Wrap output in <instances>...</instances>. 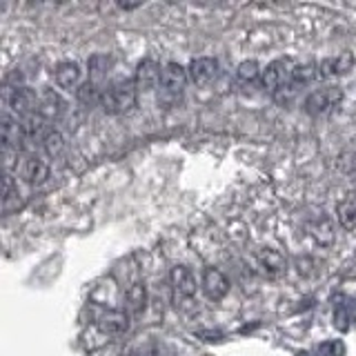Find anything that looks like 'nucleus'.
Instances as JSON below:
<instances>
[{"instance_id": "12", "label": "nucleus", "mask_w": 356, "mask_h": 356, "mask_svg": "<svg viewBox=\"0 0 356 356\" xmlns=\"http://www.w3.org/2000/svg\"><path fill=\"white\" fill-rule=\"evenodd\" d=\"M9 105L14 107V111L16 114H20V116H31V114H36V109H38V96H36V92L33 89H29V87H18L16 89V94L11 96V100H9Z\"/></svg>"}, {"instance_id": "23", "label": "nucleus", "mask_w": 356, "mask_h": 356, "mask_svg": "<svg viewBox=\"0 0 356 356\" xmlns=\"http://www.w3.org/2000/svg\"><path fill=\"white\" fill-rule=\"evenodd\" d=\"M100 89L96 87V85H92V83H87L85 87H81V92H78V96H81L85 103H94V100H98L100 103Z\"/></svg>"}, {"instance_id": "22", "label": "nucleus", "mask_w": 356, "mask_h": 356, "mask_svg": "<svg viewBox=\"0 0 356 356\" xmlns=\"http://www.w3.org/2000/svg\"><path fill=\"white\" fill-rule=\"evenodd\" d=\"M42 147L44 152H47L49 156H56L60 149H63V136L58 131H49V134H44V138H42Z\"/></svg>"}, {"instance_id": "17", "label": "nucleus", "mask_w": 356, "mask_h": 356, "mask_svg": "<svg viewBox=\"0 0 356 356\" xmlns=\"http://www.w3.org/2000/svg\"><path fill=\"white\" fill-rule=\"evenodd\" d=\"M81 76H83V72L76 63H60L54 72L56 83H58V87H63V89H74L78 83H81Z\"/></svg>"}, {"instance_id": "8", "label": "nucleus", "mask_w": 356, "mask_h": 356, "mask_svg": "<svg viewBox=\"0 0 356 356\" xmlns=\"http://www.w3.org/2000/svg\"><path fill=\"white\" fill-rule=\"evenodd\" d=\"M161 83V67L156 60L145 58L136 67V78H134V85H136L138 92H152Z\"/></svg>"}, {"instance_id": "10", "label": "nucleus", "mask_w": 356, "mask_h": 356, "mask_svg": "<svg viewBox=\"0 0 356 356\" xmlns=\"http://www.w3.org/2000/svg\"><path fill=\"white\" fill-rule=\"evenodd\" d=\"M36 111L42 120H56L58 116L65 114V100L58 92H54V89H44V92L38 96Z\"/></svg>"}, {"instance_id": "20", "label": "nucleus", "mask_w": 356, "mask_h": 356, "mask_svg": "<svg viewBox=\"0 0 356 356\" xmlns=\"http://www.w3.org/2000/svg\"><path fill=\"white\" fill-rule=\"evenodd\" d=\"M236 76L241 78L243 83H252V81H256V78L261 76V67L256 60H243L238 65V70H236Z\"/></svg>"}, {"instance_id": "11", "label": "nucleus", "mask_w": 356, "mask_h": 356, "mask_svg": "<svg viewBox=\"0 0 356 356\" xmlns=\"http://www.w3.org/2000/svg\"><path fill=\"white\" fill-rule=\"evenodd\" d=\"M22 178H25V181L33 187L42 185L49 178L47 161L40 159V156H27V161L22 163Z\"/></svg>"}, {"instance_id": "13", "label": "nucleus", "mask_w": 356, "mask_h": 356, "mask_svg": "<svg viewBox=\"0 0 356 356\" xmlns=\"http://www.w3.org/2000/svg\"><path fill=\"white\" fill-rule=\"evenodd\" d=\"M259 263H261V270L267 274V276H283L285 270H287V261L285 256L278 252V250H272V248H265L259 252Z\"/></svg>"}, {"instance_id": "15", "label": "nucleus", "mask_w": 356, "mask_h": 356, "mask_svg": "<svg viewBox=\"0 0 356 356\" xmlns=\"http://www.w3.org/2000/svg\"><path fill=\"white\" fill-rule=\"evenodd\" d=\"M337 218L343 229H348V232L356 229V194H348L345 198L339 200Z\"/></svg>"}, {"instance_id": "14", "label": "nucleus", "mask_w": 356, "mask_h": 356, "mask_svg": "<svg viewBox=\"0 0 356 356\" xmlns=\"http://www.w3.org/2000/svg\"><path fill=\"white\" fill-rule=\"evenodd\" d=\"M147 307V287L143 283H134L125 292V312L129 316H138Z\"/></svg>"}, {"instance_id": "21", "label": "nucleus", "mask_w": 356, "mask_h": 356, "mask_svg": "<svg viewBox=\"0 0 356 356\" xmlns=\"http://www.w3.org/2000/svg\"><path fill=\"white\" fill-rule=\"evenodd\" d=\"M16 196V183L5 170H0V200H9Z\"/></svg>"}, {"instance_id": "4", "label": "nucleus", "mask_w": 356, "mask_h": 356, "mask_svg": "<svg viewBox=\"0 0 356 356\" xmlns=\"http://www.w3.org/2000/svg\"><path fill=\"white\" fill-rule=\"evenodd\" d=\"M343 100V89L332 85V87H321V89H314L307 98H305V111L309 116H321L325 114V111L334 109L339 103Z\"/></svg>"}, {"instance_id": "2", "label": "nucleus", "mask_w": 356, "mask_h": 356, "mask_svg": "<svg viewBox=\"0 0 356 356\" xmlns=\"http://www.w3.org/2000/svg\"><path fill=\"white\" fill-rule=\"evenodd\" d=\"M187 85V70L178 63H170L161 70V100L165 105H174L181 100Z\"/></svg>"}, {"instance_id": "5", "label": "nucleus", "mask_w": 356, "mask_h": 356, "mask_svg": "<svg viewBox=\"0 0 356 356\" xmlns=\"http://www.w3.org/2000/svg\"><path fill=\"white\" fill-rule=\"evenodd\" d=\"M96 325L105 334H122L129 327V314L122 309L96 307Z\"/></svg>"}, {"instance_id": "7", "label": "nucleus", "mask_w": 356, "mask_h": 356, "mask_svg": "<svg viewBox=\"0 0 356 356\" xmlns=\"http://www.w3.org/2000/svg\"><path fill=\"white\" fill-rule=\"evenodd\" d=\"M203 292L209 300H220L229 292V281L216 267H207L203 272Z\"/></svg>"}, {"instance_id": "9", "label": "nucleus", "mask_w": 356, "mask_h": 356, "mask_svg": "<svg viewBox=\"0 0 356 356\" xmlns=\"http://www.w3.org/2000/svg\"><path fill=\"white\" fill-rule=\"evenodd\" d=\"M170 283L174 287V292L183 298H192L198 289V283H196V276L194 272L189 270L185 265H176L174 270L170 272Z\"/></svg>"}, {"instance_id": "1", "label": "nucleus", "mask_w": 356, "mask_h": 356, "mask_svg": "<svg viewBox=\"0 0 356 356\" xmlns=\"http://www.w3.org/2000/svg\"><path fill=\"white\" fill-rule=\"evenodd\" d=\"M136 94L138 89L134 81H122L118 85H111L100 94V105L107 114H125L134 105H136Z\"/></svg>"}, {"instance_id": "3", "label": "nucleus", "mask_w": 356, "mask_h": 356, "mask_svg": "<svg viewBox=\"0 0 356 356\" xmlns=\"http://www.w3.org/2000/svg\"><path fill=\"white\" fill-rule=\"evenodd\" d=\"M296 63L292 58H276L272 60L270 65L265 67L261 72V85L267 89L270 94H278L281 89L289 83V78H292V72H294Z\"/></svg>"}, {"instance_id": "19", "label": "nucleus", "mask_w": 356, "mask_h": 356, "mask_svg": "<svg viewBox=\"0 0 356 356\" xmlns=\"http://www.w3.org/2000/svg\"><path fill=\"white\" fill-rule=\"evenodd\" d=\"M109 67H111L109 56H105V54L92 56V58H89V83L100 87V83L105 81V76L109 72Z\"/></svg>"}, {"instance_id": "16", "label": "nucleus", "mask_w": 356, "mask_h": 356, "mask_svg": "<svg viewBox=\"0 0 356 356\" xmlns=\"http://www.w3.org/2000/svg\"><path fill=\"white\" fill-rule=\"evenodd\" d=\"M309 236L314 238L321 248H327V245H332L334 243V222L330 220V216H318V218L312 220Z\"/></svg>"}, {"instance_id": "6", "label": "nucleus", "mask_w": 356, "mask_h": 356, "mask_svg": "<svg viewBox=\"0 0 356 356\" xmlns=\"http://www.w3.org/2000/svg\"><path fill=\"white\" fill-rule=\"evenodd\" d=\"M216 74H218V63H216V58H207V56H203V58H194L187 67V76L192 78V83L198 87L209 85L216 78Z\"/></svg>"}, {"instance_id": "18", "label": "nucleus", "mask_w": 356, "mask_h": 356, "mask_svg": "<svg viewBox=\"0 0 356 356\" xmlns=\"http://www.w3.org/2000/svg\"><path fill=\"white\" fill-rule=\"evenodd\" d=\"M352 56L350 54H345V56H337V58H327V60H323L318 67V76L321 78H332V76H341L345 74L352 67Z\"/></svg>"}, {"instance_id": "24", "label": "nucleus", "mask_w": 356, "mask_h": 356, "mask_svg": "<svg viewBox=\"0 0 356 356\" xmlns=\"http://www.w3.org/2000/svg\"><path fill=\"white\" fill-rule=\"evenodd\" d=\"M127 356H154V350L149 345H138V348H134Z\"/></svg>"}]
</instances>
